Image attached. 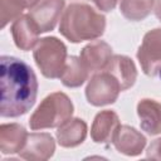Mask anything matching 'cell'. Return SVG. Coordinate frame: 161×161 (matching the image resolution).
<instances>
[{
  "label": "cell",
  "mask_w": 161,
  "mask_h": 161,
  "mask_svg": "<svg viewBox=\"0 0 161 161\" xmlns=\"http://www.w3.org/2000/svg\"><path fill=\"white\" fill-rule=\"evenodd\" d=\"M1 117L15 118L25 114L35 103L38 79L34 70L24 60L3 55L0 58Z\"/></svg>",
  "instance_id": "6da1fadb"
},
{
  "label": "cell",
  "mask_w": 161,
  "mask_h": 161,
  "mask_svg": "<svg viewBox=\"0 0 161 161\" xmlns=\"http://www.w3.org/2000/svg\"><path fill=\"white\" fill-rule=\"evenodd\" d=\"M106 18L86 3H72L63 11L59 33L70 43L94 40L103 35Z\"/></svg>",
  "instance_id": "7a4b0ae2"
},
{
  "label": "cell",
  "mask_w": 161,
  "mask_h": 161,
  "mask_svg": "<svg viewBox=\"0 0 161 161\" xmlns=\"http://www.w3.org/2000/svg\"><path fill=\"white\" fill-rule=\"evenodd\" d=\"M74 106L70 98L63 92L48 94L29 118V126L33 131L54 128L70 119Z\"/></svg>",
  "instance_id": "3957f363"
},
{
  "label": "cell",
  "mask_w": 161,
  "mask_h": 161,
  "mask_svg": "<svg viewBox=\"0 0 161 161\" xmlns=\"http://www.w3.org/2000/svg\"><path fill=\"white\" fill-rule=\"evenodd\" d=\"M33 58L45 78H60L68 59L67 47L55 36H45L34 47Z\"/></svg>",
  "instance_id": "277c9868"
},
{
  "label": "cell",
  "mask_w": 161,
  "mask_h": 161,
  "mask_svg": "<svg viewBox=\"0 0 161 161\" xmlns=\"http://www.w3.org/2000/svg\"><path fill=\"white\" fill-rule=\"evenodd\" d=\"M119 92H122L117 79L107 70H101L93 74L86 87V98L94 106H107L117 101Z\"/></svg>",
  "instance_id": "5b68a950"
},
{
  "label": "cell",
  "mask_w": 161,
  "mask_h": 161,
  "mask_svg": "<svg viewBox=\"0 0 161 161\" xmlns=\"http://www.w3.org/2000/svg\"><path fill=\"white\" fill-rule=\"evenodd\" d=\"M142 72L148 77L161 75V28L147 31L137 50Z\"/></svg>",
  "instance_id": "8992f818"
},
{
  "label": "cell",
  "mask_w": 161,
  "mask_h": 161,
  "mask_svg": "<svg viewBox=\"0 0 161 161\" xmlns=\"http://www.w3.org/2000/svg\"><path fill=\"white\" fill-rule=\"evenodd\" d=\"M64 0H40L29 10V15L38 25L40 33L53 30L64 11Z\"/></svg>",
  "instance_id": "52a82bcc"
},
{
  "label": "cell",
  "mask_w": 161,
  "mask_h": 161,
  "mask_svg": "<svg viewBox=\"0 0 161 161\" xmlns=\"http://www.w3.org/2000/svg\"><path fill=\"white\" fill-rule=\"evenodd\" d=\"M55 151V142L50 133L33 132L28 135L26 142L19 156L30 161H45L49 160Z\"/></svg>",
  "instance_id": "ba28073f"
},
{
  "label": "cell",
  "mask_w": 161,
  "mask_h": 161,
  "mask_svg": "<svg viewBox=\"0 0 161 161\" xmlns=\"http://www.w3.org/2000/svg\"><path fill=\"white\" fill-rule=\"evenodd\" d=\"M10 30L15 45L24 52L33 49L39 42L40 30L29 14L20 15L14 20Z\"/></svg>",
  "instance_id": "9c48e42d"
},
{
  "label": "cell",
  "mask_w": 161,
  "mask_h": 161,
  "mask_svg": "<svg viewBox=\"0 0 161 161\" xmlns=\"http://www.w3.org/2000/svg\"><path fill=\"white\" fill-rule=\"evenodd\" d=\"M112 143L119 153L126 156H138L143 151L147 140L135 127L122 125L118 127Z\"/></svg>",
  "instance_id": "30bf717a"
},
{
  "label": "cell",
  "mask_w": 161,
  "mask_h": 161,
  "mask_svg": "<svg viewBox=\"0 0 161 161\" xmlns=\"http://www.w3.org/2000/svg\"><path fill=\"white\" fill-rule=\"evenodd\" d=\"M121 126L118 114L114 111L104 109L96 114L92 127L91 137L96 143L107 145L113 141V137Z\"/></svg>",
  "instance_id": "8fae6325"
},
{
  "label": "cell",
  "mask_w": 161,
  "mask_h": 161,
  "mask_svg": "<svg viewBox=\"0 0 161 161\" xmlns=\"http://www.w3.org/2000/svg\"><path fill=\"white\" fill-rule=\"evenodd\" d=\"M112 55V48L108 43L103 40H96L83 47L79 58L89 72L97 73L107 67Z\"/></svg>",
  "instance_id": "7c38bea8"
},
{
  "label": "cell",
  "mask_w": 161,
  "mask_h": 161,
  "mask_svg": "<svg viewBox=\"0 0 161 161\" xmlns=\"http://www.w3.org/2000/svg\"><path fill=\"white\" fill-rule=\"evenodd\" d=\"M103 70H107L117 79L122 91L131 88L137 79V69L133 60L123 54L112 55L109 63Z\"/></svg>",
  "instance_id": "4fadbf2b"
},
{
  "label": "cell",
  "mask_w": 161,
  "mask_h": 161,
  "mask_svg": "<svg viewBox=\"0 0 161 161\" xmlns=\"http://www.w3.org/2000/svg\"><path fill=\"white\" fill-rule=\"evenodd\" d=\"M137 114L140 118V126L141 128L151 135L156 136L161 133V103L150 99L143 98L137 103Z\"/></svg>",
  "instance_id": "5bb4252c"
},
{
  "label": "cell",
  "mask_w": 161,
  "mask_h": 161,
  "mask_svg": "<svg viewBox=\"0 0 161 161\" xmlns=\"http://www.w3.org/2000/svg\"><path fill=\"white\" fill-rule=\"evenodd\" d=\"M28 132L19 123H3L0 126V151L4 155L19 153L28 138Z\"/></svg>",
  "instance_id": "9a60e30c"
},
{
  "label": "cell",
  "mask_w": 161,
  "mask_h": 161,
  "mask_svg": "<svg viewBox=\"0 0 161 161\" xmlns=\"http://www.w3.org/2000/svg\"><path fill=\"white\" fill-rule=\"evenodd\" d=\"M87 123L82 118H70L65 121L63 125H60L55 132L57 141L62 147L70 148L77 147L87 137Z\"/></svg>",
  "instance_id": "2e32d148"
},
{
  "label": "cell",
  "mask_w": 161,
  "mask_h": 161,
  "mask_svg": "<svg viewBox=\"0 0 161 161\" xmlns=\"http://www.w3.org/2000/svg\"><path fill=\"white\" fill-rule=\"evenodd\" d=\"M89 73L91 72L87 69L79 57L70 55L67 59L64 70L60 75V80L63 86L68 88H78L88 79Z\"/></svg>",
  "instance_id": "e0dca14e"
},
{
  "label": "cell",
  "mask_w": 161,
  "mask_h": 161,
  "mask_svg": "<svg viewBox=\"0 0 161 161\" xmlns=\"http://www.w3.org/2000/svg\"><path fill=\"white\" fill-rule=\"evenodd\" d=\"M40 0H0V20L4 29L10 21L16 20L25 9L34 8Z\"/></svg>",
  "instance_id": "ac0fdd59"
},
{
  "label": "cell",
  "mask_w": 161,
  "mask_h": 161,
  "mask_svg": "<svg viewBox=\"0 0 161 161\" xmlns=\"http://www.w3.org/2000/svg\"><path fill=\"white\" fill-rule=\"evenodd\" d=\"M155 0H121L119 11L131 21H141L146 19L153 10Z\"/></svg>",
  "instance_id": "d6986e66"
},
{
  "label": "cell",
  "mask_w": 161,
  "mask_h": 161,
  "mask_svg": "<svg viewBox=\"0 0 161 161\" xmlns=\"http://www.w3.org/2000/svg\"><path fill=\"white\" fill-rule=\"evenodd\" d=\"M146 157L151 160H161V137L151 142L146 151Z\"/></svg>",
  "instance_id": "ffe728a7"
},
{
  "label": "cell",
  "mask_w": 161,
  "mask_h": 161,
  "mask_svg": "<svg viewBox=\"0 0 161 161\" xmlns=\"http://www.w3.org/2000/svg\"><path fill=\"white\" fill-rule=\"evenodd\" d=\"M96 8L101 11H104V13H108L111 10H113L118 3V0H91Z\"/></svg>",
  "instance_id": "44dd1931"
},
{
  "label": "cell",
  "mask_w": 161,
  "mask_h": 161,
  "mask_svg": "<svg viewBox=\"0 0 161 161\" xmlns=\"http://www.w3.org/2000/svg\"><path fill=\"white\" fill-rule=\"evenodd\" d=\"M153 11L156 18L161 21V0H155V5H153Z\"/></svg>",
  "instance_id": "7402d4cb"
}]
</instances>
